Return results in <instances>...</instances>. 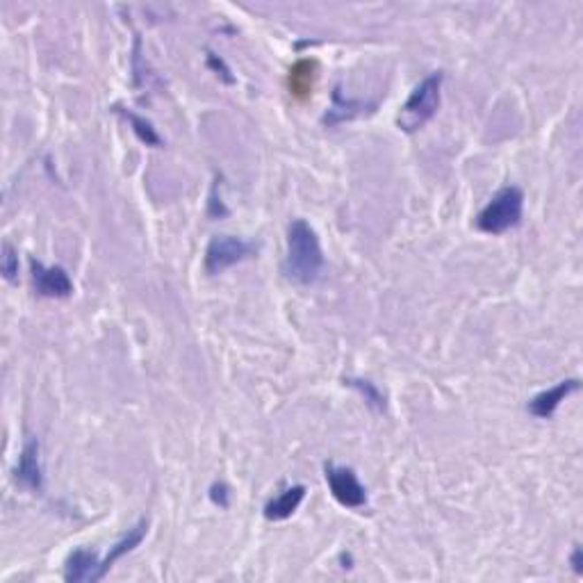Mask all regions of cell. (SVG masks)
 Listing matches in <instances>:
<instances>
[{
    "label": "cell",
    "instance_id": "cell-1",
    "mask_svg": "<svg viewBox=\"0 0 583 583\" xmlns=\"http://www.w3.org/2000/svg\"><path fill=\"white\" fill-rule=\"evenodd\" d=\"M324 272V253L312 226L295 219L288 228V253L283 260L285 279L296 285H312Z\"/></svg>",
    "mask_w": 583,
    "mask_h": 583
},
{
    "label": "cell",
    "instance_id": "cell-2",
    "mask_svg": "<svg viewBox=\"0 0 583 583\" xmlns=\"http://www.w3.org/2000/svg\"><path fill=\"white\" fill-rule=\"evenodd\" d=\"M442 81L444 75L440 73V71H435V73L426 75V78L412 89L408 101L403 103L402 112L396 117V126H399L403 133H418L419 128H424V126L435 117L440 107V96H442Z\"/></svg>",
    "mask_w": 583,
    "mask_h": 583
},
{
    "label": "cell",
    "instance_id": "cell-3",
    "mask_svg": "<svg viewBox=\"0 0 583 583\" xmlns=\"http://www.w3.org/2000/svg\"><path fill=\"white\" fill-rule=\"evenodd\" d=\"M525 212V194L519 188H503L487 201L479 212L477 228L487 235H502L506 230L518 228Z\"/></svg>",
    "mask_w": 583,
    "mask_h": 583
},
{
    "label": "cell",
    "instance_id": "cell-4",
    "mask_svg": "<svg viewBox=\"0 0 583 583\" xmlns=\"http://www.w3.org/2000/svg\"><path fill=\"white\" fill-rule=\"evenodd\" d=\"M257 251L256 244L247 240H240V237L233 235H214L210 240L208 249H205V272L210 276H217V273L226 272L233 265L242 263L251 257Z\"/></svg>",
    "mask_w": 583,
    "mask_h": 583
},
{
    "label": "cell",
    "instance_id": "cell-5",
    "mask_svg": "<svg viewBox=\"0 0 583 583\" xmlns=\"http://www.w3.org/2000/svg\"><path fill=\"white\" fill-rule=\"evenodd\" d=\"M324 477H326V483L331 487V495L335 497V502L342 503L344 509L360 510L367 506V502H370L367 490L358 481V474L351 467H340L331 463V465L324 467Z\"/></svg>",
    "mask_w": 583,
    "mask_h": 583
},
{
    "label": "cell",
    "instance_id": "cell-6",
    "mask_svg": "<svg viewBox=\"0 0 583 583\" xmlns=\"http://www.w3.org/2000/svg\"><path fill=\"white\" fill-rule=\"evenodd\" d=\"M30 272H33L35 292L46 299H66L73 295V283L65 267H43L39 260H30Z\"/></svg>",
    "mask_w": 583,
    "mask_h": 583
},
{
    "label": "cell",
    "instance_id": "cell-7",
    "mask_svg": "<svg viewBox=\"0 0 583 583\" xmlns=\"http://www.w3.org/2000/svg\"><path fill=\"white\" fill-rule=\"evenodd\" d=\"M14 479L23 487H30L39 493L43 487V467H42V444L37 438H27L23 444L19 463L14 467Z\"/></svg>",
    "mask_w": 583,
    "mask_h": 583
},
{
    "label": "cell",
    "instance_id": "cell-8",
    "mask_svg": "<svg viewBox=\"0 0 583 583\" xmlns=\"http://www.w3.org/2000/svg\"><path fill=\"white\" fill-rule=\"evenodd\" d=\"M65 579L69 583H96L103 581L101 558L96 551L75 549L71 551L65 563Z\"/></svg>",
    "mask_w": 583,
    "mask_h": 583
},
{
    "label": "cell",
    "instance_id": "cell-9",
    "mask_svg": "<svg viewBox=\"0 0 583 583\" xmlns=\"http://www.w3.org/2000/svg\"><path fill=\"white\" fill-rule=\"evenodd\" d=\"M581 387V383H579V379H567V380H561L558 386L549 387V390L541 392V395H535L533 399L529 402V406H526V410L533 415V418L538 419H549L554 412H556V408L561 406L563 402H565L567 396L574 395V392Z\"/></svg>",
    "mask_w": 583,
    "mask_h": 583
},
{
    "label": "cell",
    "instance_id": "cell-10",
    "mask_svg": "<svg viewBox=\"0 0 583 583\" xmlns=\"http://www.w3.org/2000/svg\"><path fill=\"white\" fill-rule=\"evenodd\" d=\"M374 107H376V103L344 101L342 94H340V87H335V91H333V105L328 107L326 114L321 117V124L328 126V128H333V126L344 124V121H351V119L360 117V114H364L367 110L374 112Z\"/></svg>",
    "mask_w": 583,
    "mask_h": 583
},
{
    "label": "cell",
    "instance_id": "cell-11",
    "mask_svg": "<svg viewBox=\"0 0 583 583\" xmlns=\"http://www.w3.org/2000/svg\"><path fill=\"white\" fill-rule=\"evenodd\" d=\"M305 499V486H292L288 490L279 495V497L269 499L265 503V518L269 522H283V519L292 518L296 509L301 506V502Z\"/></svg>",
    "mask_w": 583,
    "mask_h": 583
},
{
    "label": "cell",
    "instance_id": "cell-12",
    "mask_svg": "<svg viewBox=\"0 0 583 583\" xmlns=\"http://www.w3.org/2000/svg\"><path fill=\"white\" fill-rule=\"evenodd\" d=\"M146 531H149V522H146V519H142V522H137L133 529H128V533H126L124 538H121V541H119L117 545L112 547V549L107 551V556L101 561L103 577H105V574L112 570V565L119 561V558H124L126 554H130V551L134 549V547L142 545Z\"/></svg>",
    "mask_w": 583,
    "mask_h": 583
},
{
    "label": "cell",
    "instance_id": "cell-13",
    "mask_svg": "<svg viewBox=\"0 0 583 583\" xmlns=\"http://www.w3.org/2000/svg\"><path fill=\"white\" fill-rule=\"evenodd\" d=\"M114 112L121 114V117H124L126 121H128V124L133 126L134 134H137V137H140V140L144 142L146 146H156V149H160V146H162L160 134L156 133V128H153V126H150L149 121H146V119H142L140 114L130 112V110H126V107H121V105L114 107Z\"/></svg>",
    "mask_w": 583,
    "mask_h": 583
},
{
    "label": "cell",
    "instance_id": "cell-14",
    "mask_svg": "<svg viewBox=\"0 0 583 583\" xmlns=\"http://www.w3.org/2000/svg\"><path fill=\"white\" fill-rule=\"evenodd\" d=\"M315 65L312 62H299L295 69L289 71V91L295 96L305 98L312 89V81H315Z\"/></svg>",
    "mask_w": 583,
    "mask_h": 583
},
{
    "label": "cell",
    "instance_id": "cell-15",
    "mask_svg": "<svg viewBox=\"0 0 583 583\" xmlns=\"http://www.w3.org/2000/svg\"><path fill=\"white\" fill-rule=\"evenodd\" d=\"M344 386L354 387V390H358L360 395L364 396V402H367V406L374 408L376 412H383L386 410V396H383V392L379 390V387L372 383V380H363V379H344Z\"/></svg>",
    "mask_w": 583,
    "mask_h": 583
},
{
    "label": "cell",
    "instance_id": "cell-16",
    "mask_svg": "<svg viewBox=\"0 0 583 583\" xmlns=\"http://www.w3.org/2000/svg\"><path fill=\"white\" fill-rule=\"evenodd\" d=\"M0 269H3V276H5L7 280H17L19 256H17V251H14V247H12L10 242H5V244H3V257H0Z\"/></svg>",
    "mask_w": 583,
    "mask_h": 583
},
{
    "label": "cell",
    "instance_id": "cell-17",
    "mask_svg": "<svg viewBox=\"0 0 583 583\" xmlns=\"http://www.w3.org/2000/svg\"><path fill=\"white\" fill-rule=\"evenodd\" d=\"M208 66L212 71H217V75H221V78H224V82H228V85H233V82H235V78L230 75V69L226 66L224 59H221L219 55H214L212 50H208Z\"/></svg>",
    "mask_w": 583,
    "mask_h": 583
},
{
    "label": "cell",
    "instance_id": "cell-18",
    "mask_svg": "<svg viewBox=\"0 0 583 583\" xmlns=\"http://www.w3.org/2000/svg\"><path fill=\"white\" fill-rule=\"evenodd\" d=\"M210 499H212V503L221 506V509H228L230 503L228 487H226L224 483H214V486L210 487Z\"/></svg>",
    "mask_w": 583,
    "mask_h": 583
},
{
    "label": "cell",
    "instance_id": "cell-19",
    "mask_svg": "<svg viewBox=\"0 0 583 583\" xmlns=\"http://www.w3.org/2000/svg\"><path fill=\"white\" fill-rule=\"evenodd\" d=\"M210 214H212V217H224L226 214V208H224V203H221V198H217V185L212 188V196H210Z\"/></svg>",
    "mask_w": 583,
    "mask_h": 583
},
{
    "label": "cell",
    "instance_id": "cell-20",
    "mask_svg": "<svg viewBox=\"0 0 583 583\" xmlns=\"http://www.w3.org/2000/svg\"><path fill=\"white\" fill-rule=\"evenodd\" d=\"M570 565L574 567V572L583 574V549L579 545L572 549V556H570Z\"/></svg>",
    "mask_w": 583,
    "mask_h": 583
}]
</instances>
